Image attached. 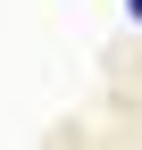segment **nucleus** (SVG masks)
<instances>
[{
    "instance_id": "f257e3e1",
    "label": "nucleus",
    "mask_w": 142,
    "mask_h": 150,
    "mask_svg": "<svg viewBox=\"0 0 142 150\" xmlns=\"http://www.w3.org/2000/svg\"><path fill=\"white\" fill-rule=\"evenodd\" d=\"M126 8H134V25H142V0H126Z\"/></svg>"
}]
</instances>
